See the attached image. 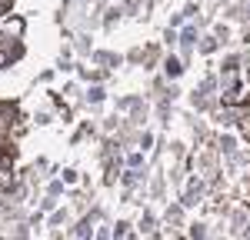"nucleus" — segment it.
<instances>
[{"mask_svg": "<svg viewBox=\"0 0 250 240\" xmlns=\"http://www.w3.org/2000/svg\"><path fill=\"white\" fill-rule=\"evenodd\" d=\"M20 30H23V20H7V37H10V34L17 37Z\"/></svg>", "mask_w": 250, "mask_h": 240, "instance_id": "obj_1", "label": "nucleus"}, {"mask_svg": "<svg viewBox=\"0 0 250 240\" xmlns=\"http://www.w3.org/2000/svg\"><path fill=\"white\" fill-rule=\"evenodd\" d=\"M180 70H184V67H180V63H177V60H167V74H170V77H177V74H180Z\"/></svg>", "mask_w": 250, "mask_h": 240, "instance_id": "obj_2", "label": "nucleus"}, {"mask_svg": "<svg viewBox=\"0 0 250 240\" xmlns=\"http://www.w3.org/2000/svg\"><path fill=\"white\" fill-rule=\"evenodd\" d=\"M244 137L250 140V114H244Z\"/></svg>", "mask_w": 250, "mask_h": 240, "instance_id": "obj_3", "label": "nucleus"}]
</instances>
